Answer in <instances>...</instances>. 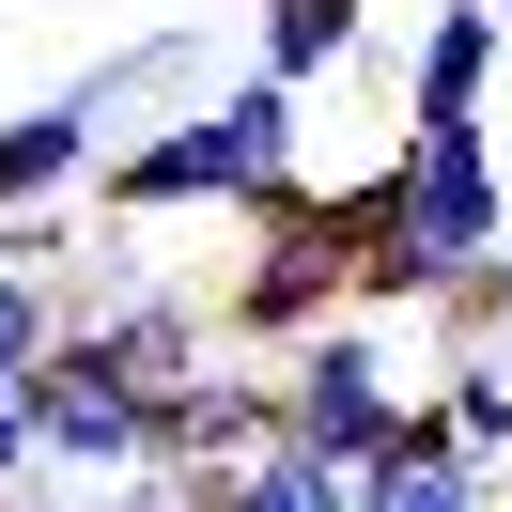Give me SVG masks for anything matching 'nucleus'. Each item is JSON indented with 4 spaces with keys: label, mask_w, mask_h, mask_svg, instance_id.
Wrapping results in <instances>:
<instances>
[{
    "label": "nucleus",
    "mask_w": 512,
    "mask_h": 512,
    "mask_svg": "<svg viewBox=\"0 0 512 512\" xmlns=\"http://www.w3.org/2000/svg\"><path fill=\"white\" fill-rule=\"evenodd\" d=\"M357 311V233H342V187H295V202H264L249 218V264L218 280V326L249 357H295L311 326H342Z\"/></svg>",
    "instance_id": "f257e3e1"
},
{
    "label": "nucleus",
    "mask_w": 512,
    "mask_h": 512,
    "mask_svg": "<svg viewBox=\"0 0 512 512\" xmlns=\"http://www.w3.org/2000/svg\"><path fill=\"white\" fill-rule=\"evenodd\" d=\"M280 435H295V450H326V466H388V450L419 435V373L388 357V326H373V311L311 326V342L280 357Z\"/></svg>",
    "instance_id": "f03ea898"
},
{
    "label": "nucleus",
    "mask_w": 512,
    "mask_h": 512,
    "mask_svg": "<svg viewBox=\"0 0 512 512\" xmlns=\"http://www.w3.org/2000/svg\"><path fill=\"white\" fill-rule=\"evenodd\" d=\"M388 171H404V249L435 295H466L481 264L512 249V187H497V140L481 125H404L388 140Z\"/></svg>",
    "instance_id": "7ed1b4c3"
},
{
    "label": "nucleus",
    "mask_w": 512,
    "mask_h": 512,
    "mask_svg": "<svg viewBox=\"0 0 512 512\" xmlns=\"http://www.w3.org/2000/svg\"><path fill=\"white\" fill-rule=\"evenodd\" d=\"M171 78V47H125V63H94L78 94H32V109H0V218L16 202H78L109 156H125V109Z\"/></svg>",
    "instance_id": "20e7f679"
},
{
    "label": "nucleus",
    "mask_w": 512,
    "mask_h": 512,
    "mask_svg": "<svg viewBox=\"0 0 512 512\" xmlns=\"http://www.w3.org/2000/svg\"><path fill=\"white\" fill-rule=\"evenodd\" d=\"M32 466L47 481H140L156 466V388L109 373L94 326H63V342L32 357Z\"/></svg>",
    "instance_id": "39448f33"
},
{
    "label": "nucleus",
    "mask_w": 512,
    "mask_h": 512,
    "mask_svg": "<svg viewBox=\"0 0 512 512\" xmlns=\"http://www.w3.org/2000/svg\"><path fill=\"white\" fill-rule=\"evenodd\" d=\"M94 202L109 218H249V140H233V109L202 94V109H171V125H140L125 156L94 171Z\"/></svg>",
    "instance_id": "423d86ee"
},
{
    "label": "nucleus",
    "mask_w": 512,
    "mask_h": 512,
    "mask_svg": "<svg viewBox=\"0 0 512 512\" xmlns=\"http://www.w3.org/2000/svg\"><path fill=\"white\" fill-rule=\"evenodd\" d=\"M280 450V357H218V373L156 388V466L171 481H233Z\"/></svg>",
    "instance_id": "0eeeda50"
},
{
    "label": "nucleus",
    "mask_w": 512,
    "mask_h": 512,
    "mask_svg": "<svg viewBox=\"0 0 512 512\" xmlns=\"http://www.w3.org/2000/svg\"><path fill=\"white\" fill-rule=\"evenodd\" d=\"M78 326H94V357L125 388H187V373H218V342L233 326L202 311V295H171V280H109V295H78Z\"/></svg>",
    "instance_id": "6e6552de"
},
{
    "label": "nucleus",
    "mask_w": 512,
    "mask_h": 512,
    "mask_svg": "<svg viewBox=\"0 0 512 512\" xmlns=\"http://www.w3.org/2000/svg\"><path fill=\"white\" fill-rule=\"evenodd\" d=\"M497 47H512V0H435L404 32V125H481Z\"/></svg>",
    "instance_id": "1a4fd4ad"
},
{
    "label": "nucleus",
    "mask_w": 512,
    "mask_h": 512,
    "mask_svg": "<svg viewBox=\"0 0 512 512\" xmlns=\"http://www.w3.org/2000/svg\"><path fill=\"white\" fill-rule=\"evenodd\" d=\"M497 497H512V481L481 466V450H450L435 419H419L388 466H357V512H497Z\"/></svg>",
    "instance_id": "9d476101"
},
{
    "label": "nucleus",
    "mask_w": 512,
    "mask_h": 512,
    "mask_svg": "<svg viewBox=\"0 0 512 512\" xmlns=\"http://www.w3.org/2000/svg\"><path fill=\"white\" fill-rule=\"evenodd\" d=\"M419 419H435L450 450H481V466L512 481V342H450V373L419 388Z\"/></svg>",
    "instance_id": "9b49d317"
},
{
    "label": "nucleus",
    "mask_w": 512,
    "mask_h": 512,
    "mask_svg": "<svg viewBox=\"0 0 512 512\" xmlns=\"http://www.w3.org/2000/svg\"><path fill=\"white\" fill-rule=\"evenodd\" d=\"M357 32H373V0H264V78H342L357 63Z\"/></svg>",
    "instance_id": "f8f14e48"
},
{
    "label": "nucleus",
    "mask_w": 512,
    "mask_h": 512,
    "mask_svg": "<svg viewBox=\"0 0 512 512\" xmlns=\"http://www.w3.org/2000/svg\"><path fill=\"white\" fill-rule=\"evenodd\" d=\"M218 512H357V466H326V450H264V466H233L218 481Z\"/></svg>",
    "instance_id": "ddd939ff"
},
{
    "label": "nucleus",
    "mask_w": 512,
    "mask_h": 512,
    "mask_svg": "<svg viewBox=\"0 0 512 512\" xmlns=\"http://www.w3.org/2000/svg\"><path fill=\"white\" fill-rule=\"evenodd\" d=\"M78 326V295L63 280H32V264H0V388H32V357Z\"/></svg>",
    "instance_id": "4468645a"
},
{
    "label": "nucleus",
    "mask_w": 512,
    "mask_h": 512,
    "mask_svg": "<svg viewBox=\"0 0 512 512\" xmlns=\"http://www.w3.org/2000/svg\"><path fill=\"white\" fill-rule=\"evenodd\" d=\"M450 342H512V249H497V264H481V280H466V295H450Z\"/></svg>",
    "instance_id": "2eb2a0df"
},
{
    "label": "nucleus",
    "mask_w": 512,
    "mask_h": 512,
    "mask_svg": "<svg viewBox=\"0 0 512 512\" xmlns=\"http://www.w3.org/2000/svg\"><path fill=\"white\" fill-rule=\"evenodd\" d=\"M32 481V388H0V497Z\"/></svg>",
    "instance_id": "dca6fc26"
},
{
    "label": "nucleus",
    "mask_w": 512,
    "mask_h": 512,
    "mask_svg": "<svg viewBox=\"0 0 512 512\" xmlns=\"http://www.w3.org/2000/svg\"><path fill=\"white\" fill-rule=\"evenodd\" d=\"M497 512H512V497H497Z\"/></svg>",
    "instance_id": "f3484780"
}]
</instances>
